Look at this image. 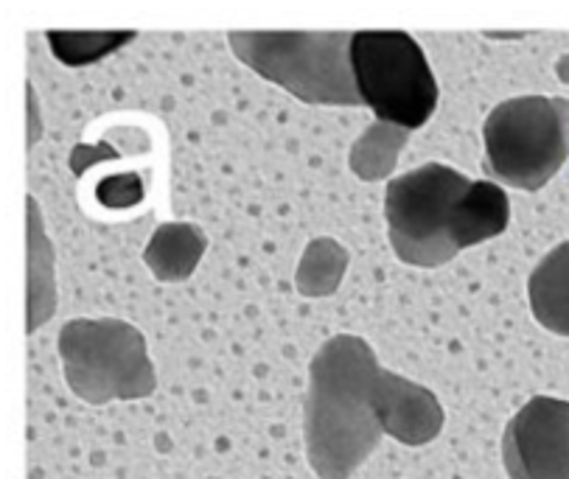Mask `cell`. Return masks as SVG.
I'll return each mask as SVG.
<instances>
[{
  "label": "cell",
  "instance_id": "1",
  "mask_svg": "<svg viewBox=\"0 0 569 479\" xmlns=\"http://www.w3.org/2000/svg\"><path fill=\"white\" fill-rule=\"evenodd\" d=\"M379 359L362 337L337 333L309 365L303 409L306 457L320 479H348L382 443L373 409Z\"/></svg>",
  "mask_w": 569,
  "mask_h": 479
},
{
  "label": "cell",
  "instance_id": "2",
  "mask_svg": "<svg viewBox=\"0 0 569 479\" xmlns=\"http://www.w3.org/2000/svg\"><path fill=\"white\" fill-rule=\"evenodd\" d=\"M351 31H230L236 59L306 104L359 107Z\"/></svg>",
  "mask_w": 569,
  "mask_h": 479
},
{
  "label": "cell",
  "instance_id": "3",
  "mask_svg": "<svg viewBox=\"0 0 569 479\" xmlns=\"http://www.w3.org/2000/svg\"><path fill=\"white\" fill-rule=\"evenodd\" d=\"M471 186V177L443 163H423L388 182L385 219L399 261L435 269L463 250L460 213Z\"/></svg>",
  "mask_w": 569,
  "mask_h": 479
},
{
  "label": "cell",
  "instance_id": "4",
  "mask_svg": "<svg viewBox=\"0 0 569 479\" xmlns=\"http://www.w3.org/2000/svg\"><path fill=\"white\" fill-rule=\"evenodd\" d=\"M482 171L491 182L539 191L569 160V99L517 96L482 123Z\"/></svg>",
  "mask_w": 569,
  "mask_h": 479
},
{
  "label": "cell",
  "instance_id": "5",
  "mask_svg": "<svg viewBox=\"0 0 569 479\" xmlns=\"http://www.w3.org/2000/svg\"><path fill=\"white\" fill-rule=\"evenodd\" d=\"M66 381L84 403L132 401L158 387L147 337L118 317H77L59 331Z\"/></svg>",
  "mask_w": 569,
  "mask_h": 479
},
{
  "label": "cell",
  "instance_id": "6",
  "mask_svg": "<svg viewBox=\"0 0 569 479\" xmlns=\"http://www.w3.org/2000/svg\"><path fill=\"white\" fill-rule=\"evenodd\" d=\"M351 71L359 99L376 121L421 129L438 107V82L427 53L407 31H353Z\"/></svg>",
  "mask_w": 569,
  "mask_h": 479
},
{
  "label": "cell",
  "instance_id": "7",
  "mask_svg": "<svg viewBox=\"0 0 569 479\" xmlns=\"http://www.w3.org/2000/svg\"><path fill=\"white\" fill-rule=\"evenodd\" d=\"M502 462L511 479H569V401L530 398L505 427Z\"/></svg>",
  "mask_w": 569,
  "mask_h": 479
},
{
  "label": "cell",
  "instance_id": "8",
  "mask_svg": "<svg viewBox=\"0 0 569 479\" xmlns=\"http://www.w3.org/2000/svg\"><path fill=\"white\" fill-rule=\"evenodd\" d=\"M373 409L382 432L405 446L432 443L447 421L432 390L388 368L373 379Z\"/></svg>",
  "mask_w": 569,
  "mask_h": 479
},
{
  "label": "cell",
  "instance_id": "9",
  "mask_svg": "<svg viewBox=\"0 0 569 479\" xmlns=\"http://www.w3.org/2000/svg\"><path fill=\"white\" fill-rule=\"evenodd\" d=\"M208 250V236L194 222H166L149 239L143 263L158 281L180 283L194 276Z\"/></svg>",
  "mask_w": 569,
  "mask_h": 479
},
{
  "label": "cell",
  "instance_id": "10",
  "mask_svg": "<svg viewBox=\"0 0 569 479\" xmlns=\"http://www.w3.org/2000/svg\"><path fill=\"white\" fill-rule=\"evenodd\" d=\"M536 322L556 337H569V241L547 252L528 281Z\"/></svg>",
  "mask_w": 569,
  "mask_h": 479
},
{
  "label": "cell",
  "instance_id": "11",
  "mask_svg": "<svg viewBox=\"0 0 569 479\" xmlns=\"http://www.w3.org/2000/svg\"><path fill=\"white\" fill-rule=\"evenodd\" d=\"M511 222V202L502 186L491 180H475L471 191L463 199L460 213V245L463 250L497 239Z\"/></svg>",
  "mask_w": 569,
  "mask_h": 479
},
{
  "label": "cell",
  "instance_id": "12",
  "mask_svg": "<svg viewBox=\"0 0 569 479\" xmlns=\"http://www.w3.org/2000/svg\"><path fill=\"white\" fill-rule=\"evenodd\" d=\"M410 141V129L393 127V123L373 121L351 147V171L362 182L388 180L396 169L401 149Z\"/></svg>",
  "mask_w": 569,
  "mask_h": 479
},
{
  "label": "cell",
  "instance_id": "13",
  "mask_svg": "<svg viewBox=\"0 0 569 479\" xmlns=\"http://www.w3.org/2000/svg\"><path fill=\"white\" fill-rule=\"evenodd\" d=\"M53 250L42 230L34 197H29V331L53 315Z\"/></svg>",
  "mask_w": 569,
  "mask_h": 479
},
{
  "label": "cell",
  "instance_id": "14",
  "mask_svg": "<svg viewBox=\"0 0 569 479\" xmlns=\"http://www.w3.org/2000/svg\"><path fill=\"white\" fill-rule=\"evenodd\" d=\"M348 269V250L335 239H315L303 250L295 287L303 298H329L340 289Z\"/></svg>",
  "mask_w": 569,
  "mask_h": 479
},
{
  "label": "cell",
  "instance_id": "15",
  "mask_svg": "<svg viewBox=\"0 0 569 479\" xmlns=\"http://www.w3.org/2000/svg\"><path fill=\"white\" fill-rule=\"evenodd\" d=\"M136 40V31H48V42H51V51L59 62L71 64V68H79V64L96 62L104 53L116 51L123 42Z\"/></svg>",
  "mask_w": 569,
  "mask_h": 479
},
{
  "label": "cell",
  "instance_id": "16",
  "mask_svg": "<svg viewBox=\"0 0 569 479\" xmlns=\"http://www.w3.org/2000/svg\"><path fill=\"white\" fill-rule=\"evenodd\" d=\"M96 197L107 208H130V204L141 202L143 186L136 174L104 177V182H99V188H96Z\"/></svg>",
  "mask_w": 569,
  "mask_h": 479
}]
</instances>
